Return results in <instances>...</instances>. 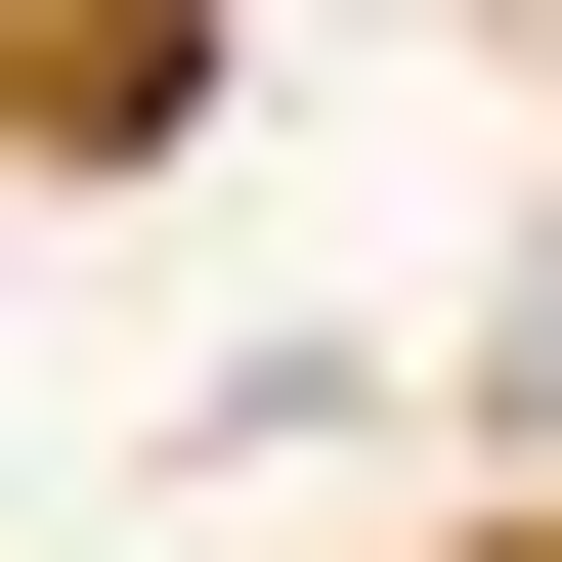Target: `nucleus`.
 <instances>
[{"label":"nucleus","mask_w":562,"mask_h":562,"mask_svg":"<svg viewBox=\"0 0 562 562\" xmlns=\"http://www.w3.org/2000/svg\"><path fill=\"white\" fill-rule=\"evenodd\" d=\"M519 390H562V303H519Z\"/></svg>","instance_id":"1"}]
</instances>
